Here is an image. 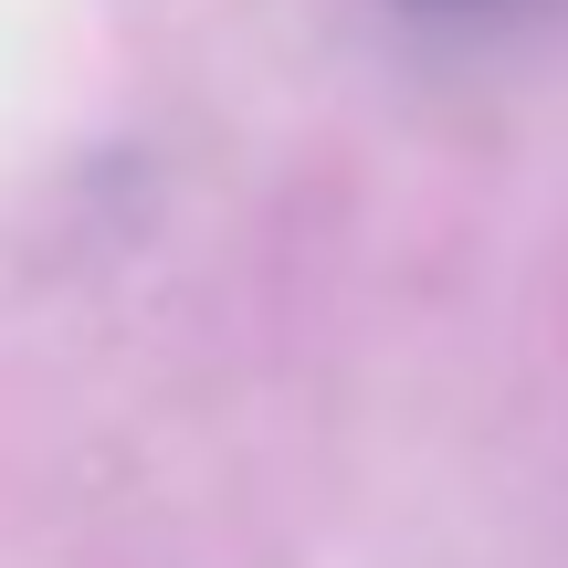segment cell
Listing matches in <instances>:
<instances>
[{"instance_id":"6da1fadb","label":"cell","mask_w":568,"mask_h":568,"mask_svg":"<svg viewBox=\"0 0 568 568\" xmlns=\"http://www.w3.org/2000/svg\"><path fill=\"white\" fill-rule=\"evenodd\" d=\"M422 11H474V0H422Z\"/></svg>"}]
</instances>
